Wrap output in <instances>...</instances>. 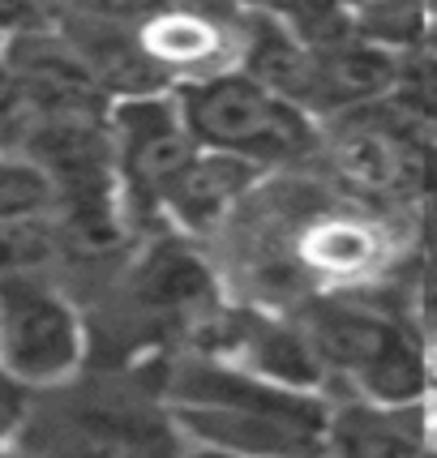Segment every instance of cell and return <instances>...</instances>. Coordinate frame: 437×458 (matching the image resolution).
Returning a JSON list of instances; mask_svg holds the SVG:
<instances>
[{
    "label": "cell",
    "instance_id": "1",
    "mask_svg": "<svg viewBox=\"0 0 437 458\" xmlns=\"http://www.w3.org/2000/svg\"><path fill=\"white\" fill-rule=\"evenodd\" d=\"M180 116L198 146L236 150L253 163H283L318 150L313 116L300 103L275 95L244 69H223L210 78H193L172 86Z\"/></svg>",
    "mask_w": 437,
    "mask_h": 458
},
{
    "label": "cell",
    "instance_id": "2",
    "mask_svg": "<svg viewBox=\"0 0 437 458\" xmlns=\"http://www.w3.org/2000/svg\"><path fill=\"white\" fill-rule=\"evenodd\" d=\"M300 330L309 335L326 373H343L378 403H420L429 390V364L403 321L352 300L313 304Z\"/></svg>",
    "mask_w": 437,
    "mask_h": 458
},
{
    "label": "cell",
    "instance_id": "3",
    "mask_svg": "<svg viewBox=\"0 0 437 458\" xmlns=\"http://www.w3.org/2000/svg\"><path fill=\"white\" fill-rule=\"evenodd\" d=\"M81 364V321L43 270L0 275V369L26 390L60 386Z\"/></svg>",
    "mask_w": 437,
    "mask_h": 458
},
{
    "label": "cell",
    "instance_id": "4",
    "mask_svg": "<svg viewBox=\"0 0 437 458\" xmlns=\"http://www.w3.org/2000/svg\"><path fill=\"white\" fill-rule=\"evenodd\" d=\"M416 120L407 116H381V99L338 112L335 133L326 141L330 163L343 180H352L356 189L369 193H420L424 198V180H429V146L416 141Z\"/></svg>",
    "mask_w": 437,
    "mask_h": 458
},
{
    "label": "cell",
    "instance_id": "5",
    "mask_svg": "<svg viewBox=\"0 0 437 458\" xmlns=\"http://www.w3.org/2000/svg\"><path fill=\"white\" fill-rule=\"evenodd\" d=\"M0 52L18 78L26 116H107L112 112V95L103 90V81L86 64L78 43L60 26L4 39Z\"/></svg>",
    "mask_w": 437,
    "mask_h": 458
},
{
    "label": "cell",
    "instance_id": "6",
    "mask_svg": "<svg viewBox=\"0 0 437 458\" xmlns=\"http://www.w3.org/2000/svg\"><path fill=\"white\" fill-rule=\"evenodd\" d=\"M141 47L167 78L193 81L223 69H236L240 60V9H206L184 0L159 18L138 26Z\"/></svg>",
    "mask_w": 437,
    "mask_h": 458
},
{
    "label": "cell",
    "instance_id": "7",
    "mask_svg": "<svg viewBox=\"0 0 437 458\" xmlns=\"http://www.w3.org/2000/svg\"><path fill=\"white\" fill-rule=\"evenodd\" d=\"M172 420L201 445L215 450H249V454H296V450H326V433L266 411L244 407H210V403H172Z\"/></svg>",
    "mask_w": 437,
    "mask_h": 458
},
{
    "label": "cell",
    "instance_id": "8",
    "mask_svg": "<svg viewBox=\"0 0 437 458\" xmlns=\"http://www.w3.org/2000/svg\"><path fill=\"white\" fill-rule=\"evenodd\" d=\"M261 172V163L244 159L236 150H215V146H201L198 155L189 159V167L176 176V184L167 189L163 210L180 219L184 227H210L218 223L232 206L240 201V193L253 184V176Z\"/></svg>",
    "mask_w": 437,
    "mask_h": 458
},
{
    "label": "cell",
    "instance_id": "9",
    "mask_svg": "<svg viewBox=\"0 0 437 458\" xmlns=\"http://www.w3.org/2000/svg\"><path fill=\"white\" fill-rule=\"evenodd\" d=\"M223 352L244 356L249 373L278 381V386H292V390H318L326 381V369H321L318 352L300 326H283V321L270 318H236L227 321Z\"/></svg>",
    "mask_w": 437,
    "mask_h": 458
},
{
    "label": "cell",
    "instance_id": "10",
    "mask_svg": "<svg viewBox=\"0 0 437 458\" xmlns=\"http://www.w3.org/2000/svg\"><path fill=\"white\" fill-rule=\"evenodd\" d=\"M326 445L338 454H416L429 445L420 403H347L326 420Z\"/></svg>",
    "mask_w": 437,
    "mask_h": 458
},
{
    "label": "cell",
    "instance_id": "11",
    "mask_svg": "<svg viewBox=\"0 0 437 458\" xmlns=\"http://www.w3.org/2000/svg\"><path fill=\"white\" fill-rule=\"evenodd\" d=\"M300 258L326 275H360L378 261V236L352 219H321L300 236Z\"/></svg>",
    "mask_w": 437,
    "mask_h": 458
},
{
    "label": "cell",
    "instance_id": "12",
    "mask_svg": "<svg viewBox=\"0 0 437 458\" xmlns=\"http://www.w3.org/2000/svg\"><path fill=\"white\" fill-rule=\"evenodd\" d=\"M56 180L26 150H0V219H56Z\"/></svg>",
    "mask_w": 437,
    "mask_h": 458
},
{
    "label": "cell",
    "instance_id": "13",
    "mask_svg": "<svg viewBox=\"0 0 437 458\" xmlns=\"http://www.w3.org/2000/svg\"><path fill=\"white\" fill-rule=\"evenodd\" d=\"M56 253V219H0V275L47 270Z\"/></svg>",
    "mask_w": 437,
    "mask_h": 458
},
{
    "label": "cell",
    "instance_id": "14",
    "mask_svg": "<svg viewBox=\"0 0 437 458\" xmlns=\"http://www.w3.org/2000/svg\"><path fill=\"white\" fill-rule=\"evenodd\" d=\"M395 99L403 116L437 133V47H429L424 56H403Z\"/></svg>",
    "mask_w": 437,
    "mask_h": 458
},
{
    "label": "cell",
    "instance_id": "15",
    "mask_svg": "<svg viewBox=\"0 0 437 458\" xmlns=\"http://www.w3.org/2000/svg\"><path fill=\"white\" fill-rule=\"evenodd\" d=\"M176 4H184V0H60V13H78V18H95L107 21V26L138 30L150 18L176 9Z\"/></svg>",
    "mask_w": 437,
    "mask_h": 458
},
{
    "label": "cell",
    "instance_id": "16",
    "mask_svg": "<svg viewBox=\"0 0 437 458\" xmlns=\"http://www.w3.org/2000/svg\"><path fill=\"white\" fill-rule=\"evenodd\" d=\"M60 21V0H0V43Z\"/></svg>",
    "mask_w": 437,
    "mask_h": 458
},
{
    "label": "cell",
    "instance_id": "17",
    "mask_svg": "<svg viewBox=\"0 0 437 458\" xmlns=\"http://www.w3.org/2000/svg\"><path fill=\"white\" fill-rule=\"evenodd\" d=\"M416 330L424 339H437V249H429V258L416 270Z\"/></svg>",
    "mask_w": 437,
    "mask_h": 458
},
{
    "label": "cell",
    "instance_id": "18",
    "mask_svg": "<svg viewBox=\"0 0 437 458\" xmlns=\"http://www.w3.org/2000/svg\"><path fill=\"white\" fill-rule=\"evenodd\" d=\"M26 394L30 390L0 369V441L9 437L18 424H26Z\"/></svg>",
    "mask_w": 437,
    "mask_h": 458
},
{
    "label": "cell",
    "instance_id": "19",
    "mask_svg": "<svg viewBox=\"0 0 437 458\" xmlns=\"http://www.w3.org/2000/svg\"><path fill=\"white\" fill-rule=\"evenodd\" d=\"M424 215H429V219H424V227H429V244L437 249V193L424 198Z\"/></svg>",
    "mask_w": 437,
    "mask_h": 458
}]
</instances>
